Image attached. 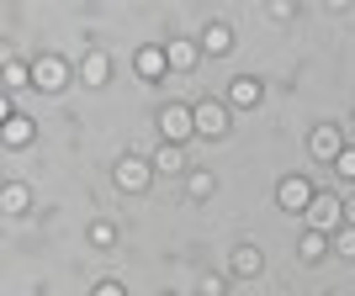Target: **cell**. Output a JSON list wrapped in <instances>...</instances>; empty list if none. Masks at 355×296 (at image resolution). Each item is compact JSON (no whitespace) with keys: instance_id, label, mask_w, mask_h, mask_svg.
I'll use <instances>...</instances> for the list:
<instances>
[{"instance_id":"obj_2","label":"cell","mask_w":355,"mask_h":296,"mask_svg":"<svg viewBox=\"0 0 355 296\" xmlns=\"http://www.w3.org/2000/svg\"><path fill=\"white\" fill-rule=\"evenodd\" d=\"M345 148H350V143H345V133L334 127V122H318V127L308 133V154H313L318 164H334Z\"/></svg>"},{"instance_id":"obj_1","label":"cell","mask_w":355,"mask_h":296,"mask_svg":"<svg viewBox=\"0 0 355 296\" xmlns=\"http://www.w3.org/2000/svg\"><path fill=\"white\" fill-rule=\"evenodd\" d=\"M302 222H308L313 233H329V228H345V201L334 191H318L313 196V207L302 212Z\"/></svg>"},{"instance_id":"obj_10","label":"cell","mask_w":355,"mask_h":296,"mask_svg":"<svg viewBox=\"0 0 355 296\" xmlns=\"http://www.w3.org/2000/svg\"><path fill=\"white\" fill-rule=\"evenodd\" d=\"M260 265H266V254L254 249V243H239L234 259H228V275H244V281H254V275H260Z\"/></svg>"},{"instance_id":"obj_3","label":"cell","mask_w":355,"mask_h":296,"mask_svg":"<svg viewBox=\"0 0 355 296\" xmlns=\"http://www.w3.org/2000/svg\"><path fill=\"white\" fill-rule=\"evenodd\" d=\"M32 85L43 90V95H59V90L69 85V64H64L59 53H43V59L32 64Z\"/></svg>"},{"instance_id":"obj_16","label":"cell","mask_w":355,"mask_h":296,"mask_svg":"<svg viewBox=\"0 0 355 296\" xmlns=\"http://www.w3.org/2000/svg\"><path fill=\"white\" fill-rule=\"evenodd\" d=\"M334 249V243H329V233H302V243H297V254H302V259H308V265H318V259H324V254Z\"/></svg>"},{"instance_id":"obj_23","label":"cell","mask_w":355,"mask_h":296,"mask_svg":"<svg viewBox=\"0 0 355 296\" xmlns=\"http://www.w3.org/2000/svg\"><path fill=\"white\" fill-rule=\"evenodd\" d=\"M202 296H223V275H202Z\"/></svg>"},{"instance_id":"obj_7","label":"cell","mask_w":355,"mask_h":296,"mask_svg":"<svg viewBox=\"0 0 355 296\" xmlns=\"http://www.w3.org/2000/svg\"><path fill=\"white\" fill-rule=\"evenodd\" d=\"M313 196H318V191H313V180H302V175H286L282 185H276V201H282L286 212H297V217L313 207Z\"/></svg>"},{"instance_id":"obj_13","label":"cell","mask_w":355,"mask_h":296,"mask_svg":"<svg viewBox=\"0 0 355 296\" xmlns=\"http://www.w3.org/2000/svg\"><path fill=\"white\" fill-rule=\"evenodd\" d=\"M80 74H85V85H106V80H112V59H106L101 48H90L85 64H80Z\"/></svg>"},{"instance_id":"obj_6","label":"cell","mask_w":355,"mask_h":296,"mask_svg":"<svg viewBox=\"0 0 355 296\" xmlns=\"http://www.w3.org/2000/svg\"><path fill=\"white\" fill-rule=\"evenodd\" d=\"M159 133H164V143H186V138H196L191 106H164V111H159Z\"/></svg>"},{"instance_id":"obj_14","label":"cell","mask_w":355,"mask_h":296,"mask_svg":"<svg viewBox=\"0 0 355 296\" xmlns=\"http://www.w3.org/2000/svg\"><path fill=\"white\" fill-rule=\"evenodd\" d=\"M202 53H234V32H228V21H212V27L202 32Z\"/></svg>"},{"instance_id":"obj_17","label":"cell","mask_w":355,"mask_h":296,"mask_svg":"<svg viewBox=\"0 0 355 296\" xmlns=\"http://www.w3.org/2000/svg\"><path fill=\"white\" fill-rule=\"evenodd\" d=\"M32 133H37V127H32V117H11L0 138H6V148H27V143H32Z\"/></svg>"},{"instance_id":"obj_22","label":"cell","mask_w":355,"mask_h":296,"mask_svg":"<svg viewBox=\"0 0 355 296\" xmlns=\"http://www.w3.org/2000/svg\"><path fill=\"white\" fill-rule=\"evenodd\" d=\"M334 169H340V175H345V180H355V148H345L340 159H334Z\"/></svg>"},{"instance_id":"obj_9","label":"cell","mask_w":355,"mask_h":296,"mask_svg":"<svg viewBox=\"0 0 355 296\" xmlns=\"http://www.w3.org/2000/svg\"><path fill=\"white\" fill-rule=\"evenodd\" d=\"M133 69H138V80L154 85V80L170 74V59H164V48H138V53H133Z\"/></svg>"},{"instance_id":"obj_20","label":"cell","mask_w":355,"mask_h":296,"mask_svg":"<svg viewBox=\"0 0 355 296\" xmlns=\"http://www.w3.org/2000/svg\"><path fill=\"white\" fill-rule=\"evenodd\" d=\"M334 254H340V259H355V228H350V222L334 233Z\"/></svg>"},{"instance_id":"obj_18","label":"cell","mask_w":355,"mask_h":296,"mask_svg":"<svg viewBox=\"0 0 355 296\" xmlns=\"http://www.w3.org/2000/svg\"><path fill=\"white\" fill-rule=\"evenodd\" d=\"M21 85H32V64L6 59V90H21Z\"/></svg>"},{"instance_id":"obj_12","label":"cell","mask_w":355,"mask_h":296,"mask_svg":"<svg viewBox=\"0 0 355 296\" xmlns=\"http://www.w3.org/2000/svg\"><path fill=\"white\" fill-rule=\"evenodd\" d=\"M180 169H186L180 143H159V148H154V175H180Z\"/></svg>"},{"instance_id":"obj_21","label":"cell","mask_w":355,"mask_h":296,"mask_svg":"<svg viewBox=\"0 0 355 296\" xmlns=\"http://www.w3.org/2000/svg\"><path fill=\"white\" fill-rule=\"evenodd\" d=\"M191 196H196V201H207V196H212V175H207V169H191Z\"/></svg>"},{"instance_id":"obj_5","label":"cell","mask_w":355,"mask_h":296,"mask_svg":"<svg viewBox=\"0 0 355 296\" xmlns=\"http://www.w3.org/2000/svg\"><path fill=\"white\" fill-rule=\"evenodd\" d=\"M191 117H196V138H223L228 133V101H196Z\"/></svg>"},{"instance_id":"obj_4","label":"cell","mask_w":355,"mask_h":296,"mask_svg":"<svg viewBox=\"0 0 355 296\" xmlns=\"http://www.w3.org/2000/svg\"><path fill=\"white\" fill-rule=\"evenodd\" d=\"M148 180H154V159H138V154L117 159V191L138 196V191H148Z\"/></svg>"},{"instance_id":"obj_8","label":"cell","mask_w":355,"mask_h":296,"mask_svg":"<svg viewBox=\"0 0 355 296\" xmlns=\"http://www.w3.org/2000/svg\"><path fill=\"white\" fill-rule=\"evenodd\" d=\"M164 59H170V74H186L202 64V43H191V37H170L164 43Z\"/></svg>"},{"instance_id":"obj_24","label":"cell","mask_w":355,"mask_h":296,"mask_svg":"<svg viewBox=\"0 0 355 296\" xmlns=\"http://www.w3.org/2000/svg\"><path fill=\"white\" fill-rule=\"evenodd\" d=\"M90 296H128V291H122L117 281H101V286H96V291H90Z\"/></svg>"},{"instance_id":"obj_25","label":"cell","mask_w":355,"mask_h":296,"mask_svg":"<svg viewBox=\"0 0 355 296\" xmlns=\"http://www.w3.org/2000/svg\"><path fill=\"white\" fill-rule=\"evenodd\" d=\"M164 296H175V291H164Z\"/></svg>"},{"instance_id":"obj_11","label":"cell","mask_w":355,"mask_h":296,"mask_svg":"<svg viewBox=\"0 0 355 296\" xmlns=\"http://www.w3.org/2000/svg\"><path fill=\"white\" fill-rule=\"evenodd\" d=\"M228 106H239V111L260 106V80H254V74H239L234 85H228Z\"/></svg>"},{"instance_id":"obj_15","label":"cell","mask_w":355,"mask_h":296,"mask_svg":"<svg viewBox=\"0 0 355 296\" xmlns=\"http://www.w3.org/2000/svg\"><path fill=\"white\" fill-rule=\"evenodd\" d=\"M27 207H32V191H27V185H16V180H11V185L0 191V212H6V217H21V212H27Z\"/></svg>"},{"instance_id":"obj_19","label":"cell","mask_w":355,"mask_h":296,"mask_svg":"<svg viewBox=\"0 0 355 296\" xmlns=\"http://www.w3.org/2000/svg\"><path fill=\"white\" fill-rule=\"evenodd\" d=\"M90 243H96V249H112V243H117V228H112V222H90Z\"/></svg>"}]
</instances>
